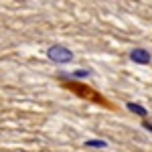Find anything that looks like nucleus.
Segmentation results:
<instances>
[{"mask_svg":"<svg viewBox=\"0 0 152 152\" xmlns=\"http://www.w3.org/2000/svg\"><path fill=\"white\" fill-rule=\"evenodd\" d=\"M51 59H57V61H67L71 59V53L69 51H65V49H51Z\"/></svg>","mask_w":152,"mask_h":152,"instance_id":"f257e3e1","label":"nucleus"},{"mask_svg":"<svg viewBox=\"0 0 152 152\" xmlns=\"http://www.w3.org/2000/svg\"><path fill=\"white\" fill-rule=\"evenodd\" d=\"M132 59H136V61H142V63H146V61H148V55H146L144 51H134V53H132Z\"/></svg>","mask_w":152,"mask_h":152,"instance_id":"f03ea898","label":"nucleus"},{"mask_svg":"<svg viewBox=\"0 0 152 152\" xmlns=\"http://www.w3.org/2000/svg\"><path fill=\"white\" fill-rule=\"evenodd\" d=\"M128 107L132 110V112H136V114H140V116H144V110H142V107H138V105H134V104H128Z\"/></svg>","mask_w":152,"mask_h":152,"instance_id":"7ed1b4c3","label":"nucleus"}]
</instances>
